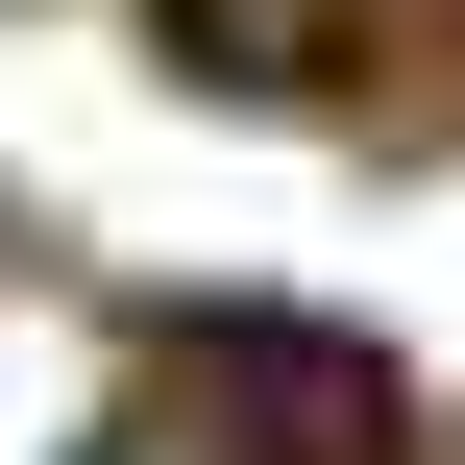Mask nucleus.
<instances>
[{
	"label": "nucleus",
	"instance_id": "f03ea898",
	"mask_svg": "<svg viewBox=\"0 0 465 465\" xmlns=\"http://www.w3.org/2000/svg\"><path fill=\"white\" fill-rule=\"evenodd\" d=\"M98 465H221V441H98Z\"/></svg>",
	"mask_w": 465,
	"mask_h": 465
},
{
	"label": "nucleus",
	"instance_id": "f257e3e1",
	"mask_svg": "<svg viewBox=\"0 0 465 465\" xmlns=\"http://www.w3.org/2000/svg\"><path fill=\"white\" fill-rule=\"evenodd\" d=\"M123 441V368H98V319L49 294V270H0V465H98Z\"/></svg>",
	"mask_w": 465,
	"mask_h": 465
}]
</instances>
